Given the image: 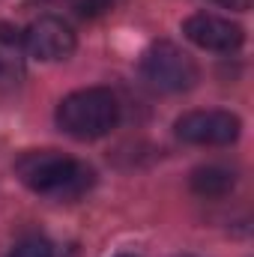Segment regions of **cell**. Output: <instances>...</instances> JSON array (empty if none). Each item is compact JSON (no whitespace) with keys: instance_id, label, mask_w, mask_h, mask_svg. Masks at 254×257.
I'll return each mask as SVG.
<instances>
[{"instance_id":"1","label":"cell","mask_w":254,"mask_h":257,"mask_svg":"<svg viewBox=\"0 0 254 257\" xmlns=\"http://www.w3.org/2000/svg\"><path fill=\"white\" fill-rule=\"evenodd\" d=\"M15 177L36 194L57 200H75L96 183L90 165L57 153V150H27L15 159Z\"/></svg>"},{"instance_id":"2","label":"cell","mask_w":254,"mask_h":257,"mask_svg":"<svg viewBox=\"0 0 254 257\" xmlns=\"http://www.w3.org/2000/svg\"><path fill=\"white\" fill-rule=\"evenodd\" d=\"M57 126L75 141H99L120 123V102L108 87H84L57 105Z\"/></svg>"},{"instance_id":"3","label":"cell","mask_w":254,"mask_h":257,"mask_svg":"<svg viewBox=\"0 0 254 257\" xmlns=\"http://www.w3.org/2000/svg\"><path fill=\"white\" fill-rule=\"evenodd\" d=\"M141 78L156 93H189L200 81V69L189 51L174 42H156L141 57Z\"/></svg>"},{"instance_id":"4","label":"cell","mask_w":254,"mask_h":257,"mask_svg":"<svg viewBox=\"0 0 254 257\" xmlns=\"http://www.w3.org/2000/svg\"><path fill=\"white\" fill-rule=\"evenodd\" d=\"M174 132L183 144L194 147H227L239 138L242 120L233 111H221V108H203V111H189L183 114Z\"/></svg>"},{"instance_id":"5","label":"cell","mask_w":254,"mask_h":257,"mask_svg":"<svg viewBox=\"0 0 254 257\" xmlns=\"http://www.w3.org/2000/svg\"><path fill=\"white\" fill-rule=\"evenodd\" d=\"M183 36L191 45H197L203 51H215V54H233L245 42V30L236 21L221 18L215 12H194V15H189L183 21Z\"/></svg>"},{"instance_id":"6","label":"cell","mask_w":254,"mask_h":257,"mask_svg":"<svg viewBox=\"0 0 254 257\" xmlns=\"http://www.w3.org/2000/svg\"><path fill=\"white\" fill-rule=\"evenodd\" d=\"M75 48H78L75 30L57 15H42L24 30V51L36 60H45V63L69 60Z\"/></svg>"},{"instance_id":"7","label":"cell","mask_w":254,"mask_h":257,"mask_svg":"<svg viewBox=\"0 0 254 257\" xmlns=\"http://www.w3.org/2000/svg\"><path fill=\"white\" fill-rule=\"evenodd\" d=\"M189 186L194 194H200V197H224V194L233 192V186H236V174L230 171V168H224V165H200V168H194L189 177Z\"/></svg>"},{"instance_id":"8","label":"cell","mask_w":254,"mask_h":257,"mask_svg":"<svg viewBox=\"0 0 254 257\" xmlns=\"http://www.w3.org/2000/svg\"><path fill=\"white\" fill-rule=\"evenodd\" d=\"M6 257H54V245L45 236H24L9 248Z\"/></svg>"},{"instance_id":"9","label":"cell","mask_w":254,"mask_h":257,"mask_svg":"<svg viewBox=\"0 0 254 257\" xmlns=\"http://www.w3.org/2000/svg\"><path fill=\"white\" fill-rule=\"evenodd\" d=\"M15 51L12 45H0V84H18L21 78V57Z\"/></svg>"},{"instance_id":"10","label":"cell","mask_w":254,"mask_h":257,"mask_svg":"<svg viewBox=\"0 0 254 257\" xmlns=\"http://www.w3.org/2000/svg\"><path fill=\"white\" fill-rule=\"evenodd\" d=\"M111 3L114 0H75V9L84 18H93V15H102L105 9H111Z\"/></svg>"},{"instance_id":"11","label":"cell","mask_w":254,"mask_h":257,"mask_svg":"<svg viewBox=\"0 0 254 257\" xmlns=\"http://www.w3.org/2000/svg\"><path fill=\"white\" fill-rule=\"evenodd\" d=\"M209 3H218V6L233 9V12H245V9H251V0H209Z\"/></svg>"},{"instance_id":"12","label":"cell","mask_w":254,"mask_h":257,"mask_svg":"<svg viewBox=\"0 0 254 257\" xmlns=\"http://www.w3.org/2000/svg\"><path fill=\"white\" fill-rule=\"evenodd\" d=\"M117 257H135V254H117Z\"/></svg>"},{"instance_id":"13","label":"cell","mask_w":254,"mask_h":257,"mask_svg":"<svg viewBox=\"0 0 254 257\" xmlns=\"http://www.w3.org/2000/svg\"><path fill=\"white\" fill-rule=\"evenodd\" d=\"M180 257H194V254H180Z\"/></svg>"}]
</instances>
